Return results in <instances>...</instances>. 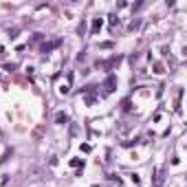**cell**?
Wrapping results in <instances>:
<instances>
[{
  "label": "cell",
  "mask_w": 187,
  "mask_h": 187,
  "mask_svg": "<svg viewBox=\"0 0 187 187\" xmlns=\"http://www.w3.org/2000/svg\"><path fill=\"white\" fill-rule=\"evenodd\" d=\"M55 121H57V123H66V121H68V115H64V112H57V115H55Z\"/></svg>",
  "instance_id": "cell-2"
},
{
  "label": "cell",
  "mask_w": 187,
  "mask_h": 187,
  "mask_svg": "<svg viewBox=\"0 0 187 187\" xmlns=\"http://www.w3.org/2000/svg\"><path fill=\"white\" fill-rule=\"evenodd\" d=\"M115 84H117V79H115V75H110V77L104 81V90H106V93H112V90H115Z\"/></svg>",
  "instance_id": "cell-1"
},
{
  "label": "cell",
  "mask_w": 187,
  "mask_h": 187,
  "mask_svg": "<svg viewBox=\"0 0 187 187\" xmlns=\"http://www.w3.org/2000/svg\"><path fill=\"white\" fill-rule=\"evenodd\" d=\"M101 26V20H93V29H90V33H97Z\"/></svg>",
  "instance_id": "cell-3"
}]
</instances>
